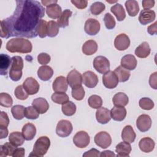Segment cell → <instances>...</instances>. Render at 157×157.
<instances>
[{"instance_id":"1","label":"cell","mask_w":157,"mask_h":157,"mask_svg":"<svg viewBox=\"0 0 157 157\" xmlns=\"http://www.w3.org/2000/svg\"><path fill=\"white\" fill-rule=\"evenodd\" d=\"M16 4L13 13L1 21V37H36L38 25L45 15L44 7L34 0L16 1Z\"/></svg>"},{"instance_id":"2","label":"cell","mask_w":157,"mask_h":157,"mask_svg":"<svg viewBox=\"0 0 157 157\" xmlns=\"http://www.w3.org/2000/svg\"><path fill=\"white\" fill-rule=\"evenodd\" d=\"M6 49L10 53H28L32 51L31 42L23 38H13L9 40L6 46Z\"/></svg>"},{"instance_id":"3","label":"cell","mask_w":157,"mask_h":157,"mask_svg":"<svg viewBox=\"0 0 157 157\" xmlns=\"http://www.w3.org/2000/svg\"><path fill=\"white\" fill-rule=\"evenodd\" d=\"M50 146V140L47 136H42L36 141L33 150L29 155V156L41 157L47 152Z\"/></svg>"},{"instance_id":"4","label":"cell","mask_w":157,"mask_h":157,"mask_svg":"<svg viewBox=\"0 0 157 157\" xmlns=\"http://www.w3.org/2000/svg\"><path fill=\"white\" fill-rule=\"evenodd\" d=\"M23 60L21 56H15L12 58L11 66L9 71V77L12 80L17 82L22 77Z\"/></svg>"},{"instance_id":"5","label":"cell","mask_w":157,"mask_h":157,"mask_svg":"<svg viewBox=\"0 0 157 157\" xmlns=\"http://www.w3.org/2000/svg\"><path fill=\"white\" fill-rule=\"evenodd\" d=\"M72 129V123L69 121L67 120H61L59 121L57 124L56 133L61 137H66L71 134Z\"/></svg>"},{"instance_id":"6","label":"cell","mask_w":157,"mask_h":157,"mask_svg":"<svg viewBox=\"0 0 157 157\" xmlns=\"http://www.w3.org/2000/svg\"><path fill=\"white\" fill-rule=\"evenodd\" d=\"M93 67L100 74H105L110 69V62L105 56H98L94 59Z\"/></svg>"},{"instance_id":"7","label":"cell","mask_w":157,"mask_h":157,"mask_svg":"<svg viewBox=\"0 0 157 157\" xmlns=\"http://www.w3.org/2000/svg\"><path fill=\"white\" fill-rule=\"evenodd\" d=\"M90 142V138L88 134L84 131L77 132L73 137V142L75 145L80 148L86 147Z\"/></svg>"},{"instance_id":"8","label":"cell","mask_w":157,"mask_h":157,"mask_svg":"<svg viewBox=\"0 0 157 157\" xmlns=\"http://www.w3.org/2000/svg\"><path fill=\"white\" fill-rule=\"evenodd\" d=\"M94 141L98 147L102 148H106L111 145L112 138L108 132L101 131L95 135Z\"/></svg>"},{"instance_id":"9","label":"cell","mask_w":157,"mask_h":157,"mask_svg":"<svg viewBox=\"0 0 157 157\" xmlns=\"http://www.w3.org/2000/svg\"><path fill=\"white\" fill-rule=\"evenodd\" d=\"M118 79L113 71H109L104 74L102 77V83L107 88H115L118 85Z\"/></svg>"},{"instance_id":"10","label":"cell","mask_w":157,"mask_h":157,"mask_svg":"<svg viewBox=\"0 0 157 157\" xmlns=\"http://www.w3.org/2000/svg\"><path fill=\"white\" fill-rule=\"evenodd\" d=\"M100 28V23L97 20L94 18H89L85 21L84 30L88 35L94 36L99 32Z\"/></svg>"},{"instance_id":"11","label":"cell","mask_w":157,"mask_h":157,"mask_svg":"<svg viewBox=\"0 0 157 157\" xmlns=\"http://www.w3.org/2000/svg\"><path fill=\"white\" fill-rule=\"evenodd\" d=\"M23 86L29 95L36 94L39 90V84L37 81L33 77H28L24 81Z\"/></svg>"},{"instance_id":"12","label":"cell","mask_w":157,"mask_h":157,"mask_svg":"<svg viewBox=\"0 0 157 157\" xmlns=\"http://www.w3.org/2000/svg\"><path fill=\"white\" fill-rule=\"evenodd\" d=\"M82 83L88 88H94L98 83V77L93 72L86 71L82 75Z\"/></svg>"},{"instance_id":"13","label":"cell","mask_w":157,"mask_h":157,"mask_svg":"<svg viewBox=\"0 0 157 157\" xmlns=\"http://www.w3.org/2000/svg\"><path fill=\"white\" fill-rule=\"evenodd\" d=\"M136 126L141 132H146L150 129L151 126V119L150 117L146 114L140 115L136 121Z\"/></svg>"},{"instance_id":"14","label":"cell","mask_w":157,"mask_h":157,"mask_svg":"<svg viewBox=\"0 0 157 157\" xmlns=\"http://www.w3.org/2000/svg\"><path fill=\"white\" fill-rule=\"evenodd\" d=\"M67 82L68 85L71 87L82 85V75L76 69L71 71L67 76Z\"/></svg>"},{"instance_id":"15","label":"cell","mask_w":157,"mask_h":157,"mask_svg":"<svg viewBox=\"0 0 157 157\" xmlns=\"http://www.w3.org/2000/svg\"><path fill=\"white\" fill-rule=\"evenodd\" d=\"M130 45V40L129 37L125 34H120L118 35L114 40L115 47L120 51L126 50Z\"/></svg>"},{"instance_id":"16","label":"cell","mask_w":157,"mask_h":157,"mask_svg":"<svg viewBox=\"0 0 157 157\" xmlns=\"http://www.w3.org/2000/svg\"><path fill=\"white\" fill-rule=\"evenodd\" d=\"M68 87L67 78L63 76L57 77L53 82L52 88L56 93H65Z\"/></svg>"},{"instance_id":"17","label":"cell","mask_w":157,"mask_h":157,"mask_svg":"<svg viewBox=\"0 0 157 157\" xmlns=\"http://www.w3.org/2000/svg\"><path fill=\"white\" fill-rule=\"evenodd\" d=\"M156 17L155 12L150 9H143L139 16V22L143 25H147L155 20Z\"/></svg>"},{"instance_id":"18","label":"cell","mask_w":157,"mask_h":157,"mask_svg":"<svg viewBox=\"0 0 157 157\" xmlns=\"http://www.w3.org/2000/svg\"><path fill=\"white\" fill-rule=\"evenodd\" d=\"M96 118L98 123L104 124L111 120L110 111L105 107H99L96 112Z\"/></svg>"},{"instance_id":"19","label":"cell","mask_w":157,"mask_h":157,"mask_svg":"<svg viewBox=\"0 0 157 157\" xmlns=\"http://www.w3.org/2000/svg\"><path fill=\"white\" fill-rule=\"evenodd\" d=\"M137 64V59L132 55H126L121 59V66L128 70H134Z\"/></svg>"},{"instance_id":"20","label":"cell","mask_w":157,"mask_h":157,"mask_svg":"<svg viewBox=\"0 0 157 157\" xmlns=\"http://www.w3.org/2000/svg\"><path fill=\"white\" fill-rule=\"evenodd\" d=\"M32 105L40 114L45 113L49 109V104L47 101L42 98H38L33 100Z\"/></svg>"},{"instance_id":"21","label":"cell","mask_w":157,"mask_h":157,"mask_svg":"<svg viewBox=\"0 0 157 157\" xmlns=\"http://www.w3.org/2000/svg\"><path fill=\"white\" fill-rule=\"evenodd\" d=\"M136 134L131 125H126L122 130L121 139L123 141L131 144L134 142Z\"/></svg>"},{"instance_id":"22","label":"cell","mask_w":157,"mask_h":157,"mask_svg":"<svg viewBox=\"0 0 157 157\" xmlns=\"http://www.w3.org/2000/svg\"><path fill=\"white\" fill-rule=\"evenodd\" d=\"M155 142L150 137H144L139 142V147L141 151L145 153H149L153 150L155 148Z\"/></svg>"},{"instance_id":"23","label":"cell","mask_w":157,"mask_h":157,"mask_svg":"<svg viewBox=\"0 0 157 157\" xmlns=\"http://www.w3.org/2000/svg\"><path fill=\"white\" fill-rule=\"evenodd\" d=\"M111 118L115 121H123L126 116V110L124 107L114 106L110 110Z\"/></svg>"},{"instance_id":"24","label":"cell","mask_w":157,"mask_h":157,"mask_svg":"<svg viewBox=\"0 0 157 157\" xmlns=\"http://www.w3.org/2000/svg\"><path fill=\"white\" fill-rule=\"evenodd\" d=\"M131 150L132 148L130 144L124 141L123 142H120L118 145H117L115 151L117 153V156L126 157L129 156Z\"/></svg>"},{"instance_id":"25","label":"cell","mask_w":157,"mask_h":157,"mask_svg":"<svg viewBox=\"0 0 157 157\" xmlns=\"http://www.w3.org/2000/svg\"><path fill=\"white\" fill-rule=\"evenodd\" d=\"M12 58L6 54H1L0 55V74L2 75H6L8 69L11 66Z\"/></svg>"},{"instance_id":"26","label":"cell","mask_w":157,"mask_h":157,"mask_svg":"<svg viewBox=\"0 0 157 157\" xmlns=\"http://www.w3.org/2000/svg\"><path fill=\"white\" fill-rule=\"evenodd\" d=\"M53 74V69L47 65L40 66L37 71L39 78L43 81H47L52 78Z\"/></svg>"},{"instance_id":"27","label":"cell","mask_w":157,"mask_h":157,"mask_svg":"<svg viewBox=\"0 0 157 157\" xmlns=\"http://www.w3.org/2000/svg\"><path fill=\"white\" fill-rule=\"evenodd\" d=\"M22 134L26 140H31L36 134V126L30 123L25 124L22 128Z\"/></svg>"},{"instance_id":"28","label":"cell","mask_w":157,"mask_h":157,"mask_svg":"<svg viewBox=\"0 0 157 157\" xmlns=\"http://www.w3.org/2000/svg\"><path fill=\"white\" fill-rule=\"evenodd\" d=\"M150 47L147 42H144L140 44L135 50V55L140 58H145L150 53Z\"/></svg>"},{"instance_id":"29","label":"cell","mask_w":157,"mask_h":157,"mask_svg":"<svg viewBox=\"0 0 157 157\" xmlns=\"http://www.w3.org/2000/svg\"><path fill=\"white\" fill-rule=\"evenodd\" d=\"M98 50V44L94 40L86 41L82 46V52L86 55H92Z\"/></svg>"},{"instance_id":"30","label":"cell","mask_w":157,"mask_h":157,"mask_svg":"<svg viewBox=\"0 0 157 157\" xmlns=\"http://www.w3.org/2000/svg\"><path fill=\"white\" fill-rule=\"evenodd\" d=\"M113 104L115 106L124 107L129 102V99L128 96L122 92H119L116 93L112 98Z\"/></svg>"},{"instance_id":"31","label":"cell","mask_w":157,"mask_h":157,"mask_svg":"<svg viewBox=\"0 0 157 157\" xmlns=\"http://www.w3.org/2000/svg\"><path fill=\"white\" fill-rule=\"evenodd\" d=\"M46 13L48 17L52 19H58L62 13V10L58 4H54L47 7Z\"/></svg>"},{"instance_id":"32","label":"cell","mask_w":157,"mask_h":157,"mask_svg":"<svg viewBox=\"0 0 157 157\" xmlns=\"http://www.w3.org/2000/svg\"><path fill=\"white\" fill-rule=\"evenodd\" d=\"M125 7L128 15L131 17H135L139 11V6L137 1L135 0H128L125 2Z\"/></svg>"},{"instance_id":"33","label":"cell","mask_w":157,"mask_h":157,"mask_svg":"<svg viewBox=\"0 0 157 157\" xmlns=\"http://www.w3.org/2000/svg\"><path fill=\"white\" fill-rule=\"evenodd\" d=\"M25 139L23 134L18 131L11 132L9 137V142L17 147L22 145L25 142Z\"/></svg>"},{"instance_id":"34","label":"cell","mask_w":157,"mask_h":157,"mask_svg":"<svg viewBox=\"0 0 157 157\" xmlns=\"http://www.w3.org/2000/svg\"><path fill=\"white\" fill-rule=\"evenodd\" d=\"M17 146L13 145L10 142H6L2 145H0V156L5 157L7 156L13 155Z\"/></svg>"},{"instance_id":"35","label":"cell","mask_w":157,"mask_h":157,"mask_svg":"<svg viewBox=\"0 0 157 157\" xmlns=\"http://www.w3.org/2000/svg\"><path fill=\"white\" fill-rule=\"evenodd\" d=\"M113 72L116 74L118 81L120 82H124L127 81L130 77L129 71L124 68L121 66H118Z\"/></svg>"},{"instance_id":"36","label":"cell","mask_w":157,"mask_h":157,"mask_svg":"<svg viewBox=\"0 0 157 157\" xmlns=\"http://www.w3.org/2000/svg\"><path fill=\"white\" fill-rule=\"evenodd\" d=\"M111 12L115 15L118 21H123L126 17V13L123 6L120 4H116L110 9Z\"/></svg>"},{"instance_id":"37","label":"cell","mask_w":157,"mask_h":157,"mask_svg":"<svg viewBox=\"0 0 157 157\" xmlns=\"http://www.w3.org/2000/svg\"><path fill=\"white\" fill-rule=\"evenodd\" d=\"M72 14L69 9H65L57 20V23L60 28H66L69 25V18Z\"/></svg>"},{"instance_id":"38","label":"cell","mask_w":157,"mask_h":157,"mask_svg":"<svg viewBox=\"0 0 157 157\" xmlns=\"http://www.w3.org/2000/svg\"><path fill=\"white\" fill-rule=\"evenodd\" d=\"M62 112L66 116H72L76 112V105L72 101H68L63 104L61 107Z\"/></svg>"},{"instance_id":"39","label":"cell","mask_w":157,"mask_h":157,"mask_svg":"<svg viewBox=\"0 0 157 157\" xmlns=\"http://www.w3.org/2000/svg\"><path fill=\"white\" fill-rule=\"evenodd\" d=\"M59 33V26L58 23L51 20L47 22V36L50 37H54L58 35Z\"/></svg>"},{"instance_id":"40","label":"cell","mask_w":157,"mask_h":157,"mask_svg":"<svg viewBox=\"0 0 157 157\" xmlns=\"http://www.w3.org/2000/svg\"><path fill=\"white\" fill-rule=\"evenodd\" d=\"M25 107L21 105H15L11 109V112L13 118L16 120H22L25 117Z\"/></svg>"},{"instance_id":"41","label":"cell","mask_w":157,"mask_h":157,"mask_svg":"<svg viewBox=\"0 0 157 157\" xmlns=\"http://www.w3.org/2000/svg\"><path fill=\"white\" fill-rule=\"evenodd\" d=\"M52 100L59 104H63L69 101V96L65 93H53L51 96Z\"/></svg>"},{"instance_id":"42","label":"cell","mask_w":157,"mask_h":157,"mask_svg":"<svg viewBox=\"0 0 157 157\" xmlns=\"http://www.w3.org/2000/svg\"><path fill=\"white\" fill-rule=\"evenodd\" d=\"M88 103L90 107L98 109L102 106V99L99 96L93 94L88 98Z\"/></svg>"},{"instance_id":"43","label":"cell","mask_w":157,"mask_h":157,"mask_svg":"<svg viewBox=\"0 0 157 157\" xmlns=\"http://www.w3.org/2000/svg\"><path fill=\"white\" fill-rule=\"evenodd\" d=\"M72 96L77 101H81L85 97V90L82 85L72 88Z\"/></svg>"},{"instance_id":"44","label":"cell","mask_w":157,"mask_h":157,"mask_svg":"<svg viewBox=\"0 0 157 157\" xmlns=\"http://www.w3.org/2000/svg\"><path fill=\"white\" fill-rule=\"evenodd\" d=\"M105 9L104 4L101 2H95L90 6V12L93 15H98L101 13Z\"/></svg>"},{"instance_id":"45","label":"cell","mask_w":157,"mask_h":157,"mask_svg":"<svg viewBox=\"0 0 157 157\" xmlns=\"http://www.w3.org/2000/svg\"><path fill=\"white\" fill-rule=\"evenodd\" d=\"M13 100L10 95L6 93L0 94V105L5 107H10L12 105Z\"/></svg>"},{"instance_id":"46","label":"cell","mask_w":157,"mask_h":157,"mask_svg":"<svg viewBox=\"0 0 157 157\" xmlns=\"http://www.w3.org/2000/svg\"><path fill=\"white\" fill-rule=\"evenodd\" d=\"M24 114L26 118L31 120L37 119L39 115L38 111L33 105L25 107Z\"/></svg>"},{"instance_id":"47","label":"cell","mask_w":157,"mask_h":157,"mask_svg":"<svg viewBox=\"0 0 157 157\" xmlns=\"http://www.w3.org/2000/svg\"><path fill=\"white\" fill-rule=\"evenodd\" d=\"M37 33L41 38H44L47 36V22L45 20H40L37 28Z\"/></svg>"},{"instance_id":"48","label":"cell","mask_w":157,"mask_h":157,"mask_svg":"<svg viewBox=\"0 0 157 157\" xmlns=\"http://www.w3.org/2000/svg\"><path fill=\"white\" fill-rule=\"evenodd\" d=\"M139 105L144 110H150L154 107L153 101L148 98H142L139 100Z\"/></svg>"},{"instance_id":"49","label":"cell","mask_w":157,"mask_h":157,"mask_svg":"<svg viewBox=\"0 0 157 157\" xmlns=\"http://www.w3.org/2000/svg\"><path fill=\"white\" fill-rule=\"evenodd\" d=\"M14 94L15 97L20 100L26 99L28 98L29 95L24 89L23 85H18V86L16 87L14 91Z\"/></svg>"},{"instance_id":"50","label":"cell","mask_w":157,"mask_h":157,"mask_svg":"<svg viewBox=\"0 0 157 157\" xmlns=\"http://www.w3.org/2000/svg\"><path fill=\"white\" fill-rule=\"evenodd\" d=\"M104 21L105 23V26L108 29H112L114 28L116 25L115 20L113 17L109 13H107L104 15Z\"/></svg>"},{"instance_id":"51","label":"cell","mask_w":157,"mask_h":157,"mask_svg":"<svg viewBox=\"0 0 157 157\" xmlns=\"http://www.w3.org/2000/svg\"><path fill=\"white\" fill-rule=\"evenodd\" d=\"M50 56L46 53H41L37 56V61L39 64L45 65L50 61Z\"/></svg>"},{"instance_id":"52","label":"cell","mask_w":157,"mask_h":157,"mask_svg":"<svg viewBox=\"0 0 157 157\" xmlns=\"http://www.w3.org/2000/svg\"><path fill=\"white\" fill-rule=\"evenodd\" d=\"M9 124V118L5 112H1L0 115V128H7Z\"/></svg>"},{"instance_id":"53","label":"cell","mask_w":157,"mask_h":157,"mask_svg":"<svg viewBox=\"0 0 157 157\" xmlns=\"http://www.w3.org/2000/svg\"><path fill=\"white\" fill-rule=\"evenodd\" d=\"M71 2L79 9H85L88 5V1L85 0H72Z\"/></svg>"},{"instance_id":"54","label":"cell","mask_w":157,"mask_h":157,"mask_svg":"<svg viewBox=\"0 0 157 157\" xmlns=\"http://www.w3.org/2000/svg\"><path fill=\"white\" fill-rule=\"evenodd\" d=\"M156 74L157 72H155L154 73H153L152 74H151L150 78H149V84L150 85V86L155 89L156 90L157 89V76H156Z\"/></svg>"},{"instance_id":"55","label":"cell","mask_w":157,"mask_h":157,"mask_svg":"<svg viewBox=\"0 0 157 157\" xmlns=\"http://www.w3.org/2000/svg\"><path fill=\"white\" fill-rule=\"evenodd\" d=\"M100 151L96 148H91L89 151H86L83 155V156L85 157H89V156H99Z\"/></svg>"},{"instance_id":"56","label":"cell","mask_w":157,"mask_h":157,"mask_svg":"<svg viewBox=\"0 0 157 157\" xmlns=\"http://www.w3.org/2000/svg\"><path fill=\"white\" fill-rule=\"evenodd\" d=\"M142 7L144 9H149L154 7L155 1L153 0H144L142 2Z\"/></svg>"},{"instance_id":"57","label":"cell","mask_w":157,"mask_h":157,"mask_svg":"<svg viewBox=\"0 0 157 157\" xmlns=\"http://www.w3.org/2000/svg\"><path fill=\"white\" fill-rule=\"evenodd\" d=\"M157 22L155 21L153 24L150 25L147 28V31L150 35H154L156 34L157 32Z\"/></svg>"},{"instance_id":"58","label":"cell","mask_w":157,"mask_h":157,"mask_svg":"<svg viewBox=\"0 0 157 157\" xmlns=\"http://www.w3.org/2000/svg\"><path fill=\"white\" fill-rule=\"evenodd\" d=\"M25 148H17L15 150L12 156L13 157H23L25 156Z\"/></svg>"},{"instance_id":"59","label":"cell","mask_w":157,"mask_h":157,"mask_svg":"<svg viewBox=\"0 0 157 157\" xmlns=\"http://www.w3.org/2000/svg\"><path fill=\"white\" fill-rule=\"evenodd\" d=\"M116 156L115 154L110 150H105V151L101 152L100 155H99V156H101V157H103V156H106V157L107 156Z\"/></svg>"},{"instance_id":"60","label":"cell","mask_w":157,"mask_h":157,"mask_svg":"<svg viewBox=\"0 0 157 157\" xmlns=\"http://www.w3.org/2000/svg\"><path fill=\"white\" fill-rule=\"evenodd\" d=\"M0 138H6L8 135V129L7 128H0Z\"/></svg>"},{"instance_id":"61","label":"cell","mask_w":157,"mask_h":157,"mask_svg":"<svg viewBox=\"0 0 157 157\" xmlns=\"http://www.w3.org/2000/svg\"><path fill=\"white\" fill-rule=\"evenodd\" d=\"M57 2H58V1L56 0H55V1H53V0H52V1H41V3L46 7H48L52 4H56Z\"/></svg>"}]
</instances>
